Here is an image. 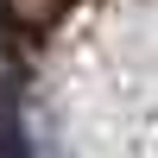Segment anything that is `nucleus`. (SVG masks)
Instances as JSON below:
<instances>
[{
    "label": "nucleus",
    "instance_id": "f257e3e1",
    "mask_svg": "<svg viewBox=\"0 0 158 158\" xmlns=\"http://www.w3.org/2000/svg\"><path fill=\"white\" fill-rule=\"evenodd\" d=\"M70 0H0V13H19V19H51V13H63Z\"/></svg>",
    "mask_w": 158,
    "mask_h": 158
}]
</instances>
